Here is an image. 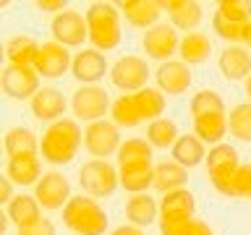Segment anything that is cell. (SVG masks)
<instances>
[{
  "label": "cell",
  "mask_w": 251,
  "mask_h": 235,
  "mask_svg": "<svg viewBox=\"0 0 251 235\" xmlns=\"http://www.w3.org/2000/svg\"><path fill=\"white\" fill-rule=\"evenodd\" d=\"M81 144H84L81 125L71 118H63V120L45 128L42 139H39V154L50 164H68L76 160Z\"/></svg>",
  "instance_id": "cell-1"
},
{
  "label": "cell",
  "mask_w": 251,
  "mask_h": 235,
  "mask_svg": "<svg viewBox=\"0 0 251 235\" xmlns=\"http://www.w3.org/2000/svg\"><path fill=\"white\" fill-rule=\"evenodd\" d=\"M86 26H89V42L94 50L110 52L121 45V13L113 3H92L86 8Z\"/></svg>",
  "instance_id": "cell-2"
},
{
  "label": "cell",
  "mask_w": 251,
  "mask_h": 235,
  "mask_svg": "<svg viewBox=\"0 0 251 235\" xmlns=\"http://www.w3.org/2000/svg\"><path fill=\"white\" fill-rule=\"evenodd\" d=\"M63 225L76 235H105L107 212L92 196H74L63 209Z\"/></svg>",
  "instance_id": "cell-3"
},
{
  "label": "cell",
  "mask_w": 251,
  "mask_h": 235,
  "mask_svg": "<svg viewBox=\"0 0 251 235\" xmlns=\"http://www.w3.org/2000/svg\"><path fill=\"white\" fill-rule=\"evenodd\" d=\"M241 170V154L233 144H217L207 152V172L209 180L215 186V191H220L223 196L233 199V180L235 172Z\"/></svg>",
  "instance_id": "cell-4"
},
{
  "label": "cell",
  "mask_w": 251,
  "mask_h": 235,
  "mask_svg": "<svg viewBox=\"0 0 251 235\" xmlns=\"http://www.w3.org/2000/svg\"><path fill=\"white\" fill-rule=\"evenodd\" d=\"M78 186L92 199H107L121 186V175L107 160H89L78 170Z\"/></svg>",
  "instance_id": "cell-5"
},
{
  "label": "cell",
  "mask_w": 251,
  "mask_h": 235,
  "mask_svg": "<svg viewBox=\"0 0 251 235\" xmlns=\"http://www.w3.org/2000/svg\"><path fill=\"white\" fill-rule=\"evenodd\" d=\"M113 107V99H110L107 89L102 86H78L71 97V113L76 115V120L84 123H97L105 120L107 110Z\"/></svg>",
  "instance_id": "cell-6"
},
{
  "label": "cell",
  "mask_w": 251,
  "mask_h": 235,
  "mask_svg": "<svg viewBox=\"0 0 251 235\" xmlns=\"http://www.w3.org/2000/svg\"><path fill=\"white\" fill-rule=\"evenodd\" d=\"M110 81H113L115 89H121L126 94H136L141 89H147L149 63L144 58H139V55H123L110 68Z\"/></svg>",
  "instance_id": "cell-7"
},
{
  "label": "cell",
  "mask_w": 251,
  "mask_h": 235,
  "mask_svg": "<svg viewBox=\"0 0 251 235\" xmlns=\"http://www.w3.org/2000/svg\"><path fill=\"white\" fill-rule=\"evenodd\" d=\"M121 131L113 120H97V123H89L84 131V146L94 160H105V157H113L118 154L121 149Z\"/></svg>",
  "instance_id": "cell-8"
},
{
  "label": "cell",
  "mask_w": 251,
  "mask_h": 235,
  "mask_svg": "<svg viewBox=\"0 0 251 235\" xmlns=\"http://www.w3.org/2000/svg\"><path fill=\"white\" fill-rule=\"evenodd\" d=\"M141 47H144V52L152 60L168 63V60H173V55L180 50L178 29L173 26V24H157V26L144 31V37H141Z\"/></svg>",
  "instance_id": "cell-9"
},
{
  "label": "cell",
  "mask_w": 251,
  "mask_h": 235,
  "mask_svg": "<svg viewBox=\"0 0 251 235\" xmlns=\"http://www.w3.org/2000/svg\"><path fill=\"white\" fill-rule=\"evenodd\" d=\"M50 31L55 37V42L63 47H81L89 37V26H86V16L78 11H63L58 16H52Z\"/></svg>",
  "instance_id": "cell-10"
},
{
  "label": "cell",
  "mask_w": 251,
  "mask_h": 235,
  "mask_svg": "<svg viewBox=\"0 0 251 235\" xmlns=\"http://www.w3.org/2000/svg\"><path fill=\"white\" fill-rule=\"evenodd\" d=\"M34 199L39 201V207L47 209V212L66 209V204L74 199V196H71V183L66 180V175H60L58 170L45 172L42 180L34 186Z\"/></svg>",
  "instance_id": "cell-11"
},
{
  "label": "cell",
  "mask_w": 251,
  "mask_h": 235,
  "mask_svg": "<svg viewBox=\"0 0 251 235\" xmlns=\"http://www.w3.org/2000/svg\"><path fill=\"white\" fill-rule=\"evenodd\" d=\"M39 76L34 68H21V66H5L3 68V78H0V84H3V92L8 94L11 99H29L42 89L39 86Z\"/></svg>",
  "instance_id": "cell-12"
},
{
  "label": "cell",
  "mask_w": 251,
  "mask_h": 235,
  "mask_svg": "<svg viewBox=\"0 0 251 235\" xmlns=\"http://www.w3.org/2000/svg\"><path fill=\"white\" fill-rule=\"evenodd\" d=\"M154 81H157V89L162 94H170V97H178V94H186L191 89V68L186 66L183 60H168V63H160L154 70Z\"/></svg>",
  "instance_id": "cell-13"
},
{
  "label": "cell",
  "mask_w": 251,
  "mask_h": 235,
  "mask_svg": "<svg viewBox=\"0 0 251 235\" xmlns=\"http://www.w3.org/2000/svg\"><path fill=\"white\" fill-rule=\"evenodd\" d=\"M71 66H74V58H71L68 47L58 45L55 39L39 47V55L34 60V70L42 78H60L66 76V70H71Z\"/></svg>",
  "instance_id": "cell-14"
},
{
  "label": "cell",
  "mask_w": 251,
  "mask_h": 235,
  "mask_svg": "<svg viewBox=\"0 0 251 235\" xmlns=\"http://www.w3.org/2000/svg\"><path fill=\"white\" fill-rule=\"evenodd\" d=\"M71 73H74V78L81 81L84 86H97V81H102V78L107 76V60L100 50L86 47V50L74 55Z\"/></svg>",
  "instance_id": "cell-15"
},
{
  "label": "cell",
  "mask_w": 251,
  "mask_h": 235,
  "mask_svg": "<svg viewBox=\"0 0 251 235\" xmlns=\"http://www.w3.org/2000/svg\"><path fill=\"white\" fill-rule=\"evenodd\" d=\"M31 115L37 118V120L42 123H58L63 120V113H66V97H63L60 89H55V86H45V89H39L34 97H31Z\"/></svg>",
  "instance_id": "cell-16"
},
{
  "label": "cell",
  "mask_w": 251,
  "mask_h": 235,
  "mask_svg": "<svg viewBox=\"0 0 251 235\" xmlns=\"http://www.w3.org/2000/svg\"><path fill=\"white\" fill-rule=\"evenodd\" d=\"M217 68L227 81H246L251 76V52L241 45H230L220 52Z\"/></svg>",
  "instance_id": "cell-17"
},
{
  "label": "cell",
  "mask_w": 251,
  "mask_h": 235,
  "mask_svg": "<svg viewBox=\"0 0 251 235\" xmlns=\"http://www.w3.org/2000/svg\"><path fill=\"white\" fill-rule=\"evenodd\" d=\"M196 196L188 188L170 191L160 199V219H194Z\"/></svg>",
  "instance_id": "cell-18"
},
{
  "label": "cell",
  "mask_w": 251,
  "mask_h": 235,
  "mask_svg": "<svg viewBox=\"0 0 251 235\" xmlns=\"http://www.w3.org/2000/svg\"><path fill=\"white\" fill-rule=\"evenodd\" d=\"M5 178H11L13 186H37L42 180V160L37 154L11 157L5 164Z\"/></svg>",
  "instance_id": "cell-19"
},
{
  "label": "cell",
  "mask_w": 251,
  "mask_h": 235,
  "mask_svg": "<svg viewBox=\"0 0 251 235\" xmlns=\"http://www.w3.org/2000/svg\"><path fill=\"white\" fill-rule=\"evenodd\" d=\"M162 11L170 13V24L176 29H186L191 34V29H196L204 19V11L199 3H191V0H162L160 3Z\"/></svg>",
  "instance_id": "cell-20"
},
{
  "label": "cell",
  "mask_w": 251,
  "mask_h": 235,
  "mask_svg": "<svg viewBox=\"0 0 251 235\" xmlns=\"http://www.w3.org/2000/svg\"><path fill=\"white\" fill-rule=\"evenodd\" d=\"M170 154H173V162H178L180 167H186V170L207 162V149H204V141L196 136V133H183V136H178L176 146L170 149Z\"/></svg>",
  "instance_id": "cell-21"
},
{
  "label": "cell",
  "mask_w": 251,
  "mask_h": 235,
  "mask_svg": "<svg viewBox=\"0 0 251 235\" xmlns=\"http://www.w3.org/2000/svg\"><path fill=\"white\" fill-rule=\"evenodd\" d=\"M39 45L29 34H16L5 42V58L8 66H21V68H34V60L39 55Z\"/></svg>",
  "instance_id": "cell-22"
},
{
  "label": "cell",
  "mask_w": 251,
  "mask_h": 235,
  "mask_svg": "<svg viewBox=\"0 0 251 235\" xmlns=\"http://www.w3.org/2000/svg\"><path fill=\"white\" fill-rule=\"evenodd\" d=\"M121 11L131 26L152 29V26H157V19H160L162 8L154 0H126V3H121Z\"/></svg>",
  "instance_id": "cell-23"
},
{
  "label": "cell",
  "mask_w": 251,
  "mask_h": 235,
  "mask_svg": "<svg viewBox=\"0 0 251 235\" xmlns=\"http://www.w3.org/2000/svg\"><path fill=\"white\" fill-rule=\"evenodd\" d=\"M5 217L16 227H26V225H34L42 219V207H39V201L34 196L19 193L11 199V204H5Z\"/></svg>",
  "instance_id": "cell-24"
},
{
  "label": "cell",
  "mask_w": 251,
  "mask_h": 235,
  "mask_svg": "<svg viewBox=\"0 0 251 235\" xmlns=\"http://www.w3.org/2000/svg\"><path fill=\"white\" fill-rule=\"evenodd\" d=\"M123 212H126L128 225L147 227V225H152L157 219V214H160V204H157L149 193H136V196H128Z\"/></svg>",
  "instance_id": "cell-25"
},
{
  "label": "cell",
  "mask_w": 251,
  "mask_h": 235,
  "mask_svg": "<svg viewBox=\"0 0 251 235\" xmlns=\"http://www.w3.org/2000/svg\"><path fill=\"white\" fill-rule=\"evenodd\" d=\"M227 131H230V125H227V115L225 113L194 118V133L204 141V144H209V146L223 144V139H225Z\"/></svg>",
  "instance_id": "cell-26"
},
{
  "label": "cell",
  "mask_w": 251,
  "mask_h": 235,
  "mask_svg": "<svg viewBox=\"0 0 251 235\" xmlns=\"http://www.w3.org/2000/svg\"><path fill=\"white\" fill-rule=\"evenodd\" d=\"M118 175H121V186L131 196L147 193V188L154 186V164L152 162H147V164H128V167L118 170Z\"/></svg>",
  "instance_id": "cell-27"
},
{
  "label": "cell",
  "mask_w": 251,
  "mask_h": 235,
  "mask_svg": "<svg viewBox=\"0 0 251 235\" xmlns=\"http://www.w3.org/2000/svg\"><path fill=\"white\" fill-rule=\"evenodd\" d=\"M186 180H188V170L180 167L178 162H160L154 164V186L162 196L170 193V191H178V188H186Z\"/></svg>",
  "instance_id": "cell-28"
},
{
  "label": "cell",
  "mask_w": 251,
  "mask_h": 235,
  "mask_svg": "<svg viewBox=\"0 0 251 235\" xmlns=\"http://www.w3.org/2000/svg\"><path fill=\"white\" fill-rule=\"evenodd\" d=\"M3 144H5V154H8V160H11V157L37 154V149H39V139H37V133L31 131V128L16 125V128H11V131L5 133Z\"/></svg>",
  "instance_id": "cell-29"
},
{
  "label": "cell",
  "mask_w": 251,
  "mask_h": 235,
  "mask_svg": "<svg viewBox=\"0 0 251 235\" xmlns=\"http://www.w3.org/2000/svg\"><path fill=\"white\" fill-rule=\"evenodd\" d=\"M180 60L186 63V66H199L204 63L212 55V45H209V37L201 34V31H191V34H186L180 39Z\"/></svg>",
  "instance_id": "cell-30"
},
{
  "label": "cell",
  "mask_w": 251,
  "mask_h": 235,
  "mask_svg": "<svg viewBox=\"0 0 251 235\" xmlns=\"http://www.w3.org/2000/svg\"><path fill=\"white\" fill-rule=\"evenodd\" d=\"M133 102H136V110L141 115V120H160L165 113V94L157 89V86H147L136 94H131Z\"/></svg>",
  "instance_id": "cell-31"
},
{
  "label": "cell",
  "mask_w": 251,
  "mask_h": 235,
  "mask_svg": "<svg viewBox=\"0 0 251 235\" xmlns=\"http://www.w3.org/2000/svg\"><path fill=\"white\" fill-rule=\"evenodd\" d=\"M147 162H152V144L147 139H128L118 149V167L147 164Z\"/></svg>",
  "instance_id": "cell-32"
},
{
  "label": "cell",
  "mask_w": 251,
  "mask_h": 235,
  "mask_svg": "<svg viewBox=\"0 0 251 235\" xmlns=\"http://www.w3.org/2000/svg\"><path fill=\"white\" fill-rule=\"evenodd\" d=\"M178 125L170 118H160V120H152L147 128V141L152 144V149H173L178 141Z\"/></svg>",
  "instance_id": "cell-33"
},
{
  "label": "cell",
  "mask_w": 251,
  "mask_h": 235,
  "mask_svg": "<svg viewBox=\"0 0 251 235\" xmlns=\"http://www.w3.org/2000/svg\"><path fill=\"white\" fill-rule=\"evenodd\" d=\"M110 115H113V123L118 128H136L141 123V115L136 110V102H133L131 94H121V97L113 99V107H110Z\"/></svg>",
  "instance_id": "cell-34"
},
{
  "label": "cell",
  "mask_w": 251,
  "mask_h": 235,
  "mask_svg": "<svg viewBox=\"0 0 251 235\" xmlns=\"http://www.w3.org/2000/svg\"><path fill=\"white\" fill-rule=\"evenodd\" d=\"M188 113L194 118L201 115H215V113H225V99L220 97L215 89H199L191 97V105H188Z\"/></svg>",
  "instance_id": "cell-35"
},
{
  "label": "cell",
  "mask_w": 251,
  "mask_h": 235,
  "mask_svg": "<svg viewBox=\"0 0 251 235\" xmlns=\"http://www.w3.org/2000/svg\"><path fill=\"white\" fill-rule=\"evenodd\" d=\"M227 125H230L233 139L251 144V102L233 105V110L227 113Z\"/></svg>",
  "instance_id": "cell-36"
},
{
  "label": "cell",
  "mask_w": 251,
  "mask_h": 235,
  "mask_svg": "<svg viewBox=\"0 0 251 235\" xmlns=\"http://www.w3.org/2000/svg\"><path fill=\"white\" fill-rule=\"evenodd\" d=\"M215 13L230 24L249 26L251 24V0H223V3H217Z\"/></svg>",
  "instance_id": "cell-37"
},
{
  "label": "cell",
  "mask_w": 251,
  "mask_h": 235,
  "mask_svg": "<svg viewBox=\"0 0 251 235\" xmlns=\"http://www.w3.org/2000/svg\"><path fill=\"white\" fill-rule=\"evenodd\" d=\"M201 219H160L162 235H196L201 230Z\"/></svg>",
  "instance_id": "cell-38"
},
{
  "label": "cell",
  "mask_w": 251,
  "mask_h": 235,
  "mask_svg": "<svg viewBox=\"0 0 251 235\" xmlns=\"http://www.w3.org/2000/svg\"><path fill=\"white\" fill-rule=\"evenodd\" d=\"M212 26H215V31H217L220 39H225V42H230V45H238V42H243V37H246V26L220 19L217 13L212 16Z\"/></svg>",
  "instance_id": "cell-39"
},
{
  "label": "cell",
  "mask_w": 251,
  "mask_h": 235,
  "mask_svg": "<svg viewBox=\"0 0 251 235\" xmlns=\"http://www.w3.org/2000/svg\"><path fill=\"white\" fill-rule=\"evenodd\" d=\"M241 196V199H251V164H241V170L235 172L233 180V199Z\"/></svg>",
  "instance_id": "cell-40"
},
{
  "label": "cell",
  "mask_w": 251,
  "mask_h": 235,
  "mask_svg": "<svg viewBox=\"0 0 251 235\" xmlns=\"http://www.w3.org/2000/svg\"><path fill=\"white\" fill-rule=\"evenodd\" d=\"M19 235H58V230H55V225L50 219H39L34 225L19 227Z\"/></svg>",
  "instance_id": "cell-41"
},
{
  "label": "cell",
  "mask_w": 251,
  "mask_h": 235,
  "mask_svg": "<svg viewBox=\"0 0 251 235\" xmlns=\"http://www.w3.org/2000/svg\"><path fill=\"white\" fill-rule=\"evenodd\" d=\"M37 8H39V11H45V13H55V16L63 13V11H68L63 0H39Z\"/></svg>",
  "instance_id": "cell-42"
},
{
  "label": "cell",
  "mask_w": 251,
  "mask_h": 235,
  "mask_svg": "<svg viewBox=\"0 0 251 235\" xmlns=\"http://www.w3.org/2000/svg\"><path fill=\"white\" fill-rule=\"evenodd\" d=\"M13 199V180L11 178H0V201L11 204Z\"/></svg>",
  "instance_id": "cell-43"
},
{
  "label": "cell",
  "mask_w": 251,
  "mask_h": 235,
  "mask_svg": "<svg viewBox=\"0 0 251 235\" xmlns=\"http://www.w3.org/2000/svg\"><path fill=\"white\" fill-rule=\"evenodd\" d=\"M110 235H144V230L136 227V225H121V227H115Z\"/></svg>",
  "instance_id": "cell-44"
},
{
  "label": "cell",
  "mask_w": 251,
  "mask_h": 235,
  "mask_svg": "<svg viewBox=\"0 0 251 235\" xmlns=\"http://www.w3.org/2000/svg\"><path fill=\"white\" fill-rule=\"evenodd\" d=\"M196 235H215V233H212V227H209L207 222H204V225H201V230L196 233Z\"/></svg>",
  "instance_id": "cell-45"
},
{
  "label": "cell",
  "mask_w": 251,
  "mask_h": 235,
  "mask_svg": "<svg viewBox=\"0 0 251 235\" xmlns=\"http://www.w3.org/2000/svg\"><path fill=\"white\" fill-rule=\"evenodd\" d=\"M243 42H246V45L251 47V24H249V26H246V37H243Z\"/></svg>",
  "instance_id": "cell-46"
},
{
  "label": "cell",
  "mask_w": 251,
  "mask_h": 235,
  "mask_svg": "<svg viewBox=\"0 0 251 235\" xmlns=\"http://www.w3.org/2000/svg\"><path fill=\"white\" fill-rule=\"evenodd\" d=\"M246 97H249V99H251V76H249V78H246Z\"/></svg>",
  "instance_id": "cell-47"
}]
</instances>
